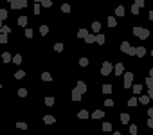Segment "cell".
Masks as SVG:
<instances>
[{"label":"cell","instance_id":"obj_1","mask_svg":"<svg viewBox=\"0 0 153 135\" xmlns=\"http://www.w3.org/2000/svg\"><path fill=\"white\" fill-rule=\"evenodd\" d=\"M133 34H135L139 40H148V38H150V31L144 29V27H133Z\"/></svg>","mask_w":153,"mask_h":135},{"label":"cell","instance_id":"obj_2","mask_svg":"<svg viewBox=\"0 0 153 135\" xmlns=\"http://www.w3.org/2000/svg\"><path fill=\"white\" fill-rule=\"evenodd\" d=\"M133 83V72H124V88H132Z\"/></svg>","mask_w":153,"mask_h":135},{"label":"cell","instance_id":"obj_3","mask_svg":"<svg viewBox=\"0 0 153 135\" xmlns=\"http://www.w3.org/2000/svg\"><path fill=\"white\" fill-rule=\"evenodd\" d=\"M112 70H114V65H112L110 61H105V63H103V67H101V74H103V76H108Z\"/></svg>","mask_w":153,"mask_h":135},{"label":"cell","instance_id":"obj_4","mask_svg":"<svg viewBox=\"0 0 153 135\" xmlns=\"http://www.w3.org/2000/svg\"><path fill=\"white\" fill-rule=\"evenodd\" d=\"M27 7V0H13L11 2V9H22Z\"/></svg>","mask_w":153,"mask_h":135},{"label":"cell","instance_id":"obj_5","mask_svg":"<svg viewBox=\"0 0 153 135\" xmlns=\"http://www.w3.org/2000/svg\"><path fill=\"white\" fill-rule=\"evenodd\" d=\"M114 72H115V76L124 74V65H122V63H117V65H114Z\"/></svg>","mask_w":153,"mask_h":135},{"label":"cell","instance_id":"obj_6","mask_svg":"<svg viewBox=\"0 0 153 135\" xmlns=\"http://www.w3.org/2000/svg\"><path fill=\"white\" fill-rule=\"evenodd\" d=\"M144 54H146V49L144 47H135V56L137 58H144Z\"/></svg>","mask_w":153,"mask_h":135},{"label":"cell","instance_id":"obj_7","mask_svg":"<svg viewBox=\"0 0 153 135\" xmlns=\"http://www.w3.org/2000/svg\"><path fill=\"white\" fill-rule=\"evenodd\" d=\"M130 49H132V45H130L128 41H122V43H121V51H122L124 54H128V52H130Z\"/></svg>","mask_w":153,"mask_h":135},{"label":"cell","instance_id":"obj_8","mask_svg":"<svg viewBox=\"0 0 153 135\" xmlns=\"http://www.w3.org/2000/svg\"><path fill=\"white\" fill-rule=\"evenodd\" d=\"M105 117V112L103 110H96V112H92V119H103Z\"/></svg>","mask_w":153,"mask_h":135},{"label":"cell","instance_id":"obj_9","mask_svg":"<svg viewBox=\"0 0 153 135\" xmlns=\"http://www.w3.org/2000/svg\"><path fill=\"white\" fill-rule=\"evenodd\" d=\"M105 41H106V36H105V34H97V36H96V43L105 45Z\"/></svg>","mask_w":153,"mask_h":135},{"label":"cell","instance_id":"obj_10","mask_svg":"<svg viewBox=\"0 0 153 135\" xmlns=\"http://www.w3.org/2000/svg\"><path fill=\"white\" fill-rule=\"evenodd\" d=\"M72 101H81V92H79L77 88L72 90Z\"/></svg>","mask_w":153,"mask_h":135},{"label":"cell","instance_id":"obj_11","mask_svg":"<svg viewBox=\"0 0 153 135\" xmlns=\"http://www.w3.org/2000/svg\"><path fill=\"white\" fill-rule=\"evenodd\" d=\"M76 88L81 92V94H85V92H86V85H85V81H77V87H76Z\"/></svg>","mask_w":153,"mask_h":135},{"label":"cell","instance_id":"obj_12","mask_svg":"<svg viewBox=\"0 0 153 135\" xmlns=\"http://www.w3.org/2000/svg\"><path fill=\"white\" fill-rule=\"evenodd\" d=\"M43 123H45V124H54L56 119H54L52 115H45V117H43Z\"/></svg>","mask_w":153,"mask_h":135},{"label":"cell","instance_id":"obj_13","mask_svg":"<svg viewBox=\"0 0 153 135\" xmlns=\"http://www.w3.org/2000/svg\"><path fill=\"white\" fill-rule=\"evenodd\" d=\"M86 36H88V31H86V29H79V31H77V38H83V40H85Z\"/></svg>","mask_w":153,"mask_h":135},{"label":"cell","instance_id":"obj_14","mask_svg":"<svg viewBox=\"0 0 153 135\" xmlns=\"http://www.w3.org/2000/svg\"><path fill=\"white\" fill-rule=\"evenodd\" d=\"M54 103H56V99H54L52 96H47V97H45V104H47V106H52Z\"/></svg>","mask_w":153,"mask_h":135},{"label":"cell","instance_id":"obj_15","mask_svg":"<svg viewBox=\"0 0 153 135\" xmlns=\"http://www.w3.org/2000/svg\"><path fill=\"white\" fill-rule=\"evenodd\" d=\"M18 25H20V27H25V25H27V16H20V18H18Z\"/></svg>","mask_w":153,"mask_h":135},{"label":"cell","instance_id":"obj_16","mask_svg":"<svg viewBox=\"0 0 153 135\" xmlns=\"http://www.w3.org/2000/svg\"><path fill=\"white\" fill-rule=\"evenodd\" d=\"M24 77H25V72L24 70H16L14 72V79H24Z\"/></svg>","mask_w":153,"mask_h":135},{"label":"cell","instance_id":"obj_17","mask_svg":"<svg viewBox=\"0 0 153 135\" xmlns=\"http://www.w3.org/2000/svg\"><path fill=\"white\" fill-rule=\"evenodd\" d=\"M101 90H103V94H112V90H114V88H112V85H103V88H101Z\"/></svg>","mask_w":153,"mask_h":135},{"label":"cell","instance_id":"obj_18","mask_svg":"<svg viewBox=\"0 0 153 135\" xmlns=\"http://www.w3.org/2000/svg\"><path fill=\"white\" fill-rule=\"evenodd\" d=\"M121 123H122V124H128V123H130V115H128V113H121Z\"/></svg>","mask_w":153,"mask_h":135},{"label":"cell","instance_id":"obj_19","mask_svg":"<svg viewBox=\"0 0 153 135\" xmlns=\"http://www.w3.org/2000/svg\"><path fill=\"white\" fill-rule=\"evenodd\" d=\"M139 103H141V104H148V103H150V96H141V97H139Z\"/></svg>","mask_w":153,"mask_h":135},{"label":"cell","instance_id":"obj_20","mask_svg":"<svg viewBox=\"0 0 153 135\" xmlns=\"http://www.w3.org/2000/svg\"><path fill=\"white\" fill-rule=\"evenodd\" d=\"M115 16H124V7H122V5H119V7L115 9Z\"/></svg>","mask_w":153,"mask_h":135},{"label":"cell","instance_id":"obj_21","mask_svg":"<svg viewBox=\"0 0 153 135\" xmlns=\"http://www.w3.org/2000/svg\"><path fill=\"white\" fill-rule=\"evenodd\" d=\"M2 60H4V63H9L13 58H11V54H9V52H4V54H2Z\"/></svg>","mask_w":153,"mask_h":135},{"label":"cell","instance_id":"obj_22","mask_svg":"<svg viewBox=\"0 0 153 135\" xmlns=\"http://www.w3.org/2000/svg\"><path fill=\"white\" fill-rule=\"evenodd\" d=\"M94 41H96V36H94V34H90V33H88V36L85 38V43H94Z\"/></svg>","mask_w":153,"mask_h":135},{"label":"cell","instance_id":"obj_23","mask_svg":"<svg viewBox=\"0 0 153 135\" xmlns=\"http://www.w3.org/2000/svg\"><path fill=\"white\" fill-rule=\"evenodd\" d=\"M47 33H49V25H45V24H43V25L40 27V34H41V36H45Z\"/></svg>","mask_w":153,"mask_h":135},{"label":"cell","instance_id":"obj_24","mask_svg":"<svg viewBox=\"0 0 153 135\" xmlns=\"http://www.w3.org/2000/svg\"><path fill=\"white\" fill-rule=\"evenodd\" d=\"M115 25H117V20L114 16H108V27H115Z\"/></svg>","mask_w":153,"mask_h":135},{"label":"cell","instance_id":"obj_25","mask_svg":"<svg viewBox=\"0 0 153 135\" xmlns=\"http://www.w3.org/2000/svg\"><path fill=\"white\" fill-rule=\"evenodd\" d=\"M13 63H14V65H20V63H22V56H20V54L13 56Z\"/></svg>","mask_w":153,"mask_h":135},{"label":"cell","instance_id":"obj_26","mask_svg":"<svg viewBox=\"0 0 153 135\" xmlns=\"http://www.w3.org/2000/svg\"><path fill=\"white\" fill-rule=\"evenodd\" d=\"M41 79H43V81H52V76H50L49 72H43V74H41Z\"/></svg>","mask_w":153,"mask_h":135},{"label":"cell","instance_id":"obj_27","mask_svg":"<svg viewBox=\"0 0 153 135\" xmlns=\"http://www.w3.org/2000/svg\"><path fill=\"white\" fill-rule=\"evenodd\" d=\"M77 117H79V119H88V112H86V110H81V112L77 113Z\"/></svg>","mask_w":153,"mask_h":135},{"label":"cell","instance_id":"obj_28","mask_svg":"<svg viewBox=\"0 0 153 135\" xmlns=\"http://www.w3.org/2000/svg\"><path fill=\"white\" fill-rule=\"evenodd\" d=\"M137 103H139L137 97H132V99H128V106H137Z\"/></svg>","mask_w":153,"mask_h":135},{"label":"cell","instance_id":"obj_29","mask_svg":"<svg viewBox=\"0 0 153 135\" xmlns=\"http://www.w3.org/2000/svg\"><path fill=\"white\" fill-rule=\"evenodd\" d=\"M99 29H101V24H99V22H94V24H92V31H94V33H97Z\"/></svg>","mask_w":153,"mask_h":135},{"label":"cell","instance_id":"obj_30","mask_svg":"<svg viewBox=\"0 0 153 135\" xmlns=\"http://www.w3.org/2000/svg\"><path fill=\"white\" fill-rule=\"evenodd\" d=\"M142 92V85H133V94H141Z\"/></svg>","mask_w":153,"mask_h":135},{"label":"cell","instance_id":"obj_31","mask_svg":"<svg viewBox=\"0 0 153 135\" xmlns=\"http://www.w3.org/2000/svg\"><path fill=\"white\" fill-rule=\"evenodd\" d=\"M0 31H2L4 34H9V33H11V27H9V25H2V27H0Z\"/></svg>","mask_w":153,"mask_h":135},{"label":"cell","instance_id":"obj_32","mask_svg":"<svg viewBox=\"0 0 153 135\" xmlns=\"http://www.w3.org/2000/svg\"><path fill=\"white\" fill-rule=\"evenodd\" d=\"M103 130L105 132H112V124L110 123H103Z\"/></svg>","mask_w":153,"mask_h":135},{"label":"cell","instance_id":"obj_33","mask_svg":"<svg viewBox=\"0 0 153 135\" xmlns=\"http://www.w3.org/2000/svg\"><path fill=\"white\" fill-rule=\"evenodd\" d=\"M7 16H9V13H7L5 9H0V18H2V20H5Z\"/></svg>","mask_w":153,"mask_h":135},{"label":"cell","instance_id":"obj_34","mask_svg":"<svg viewBox=\"0 0 153 135\" xmlns=\"http://www.w3.org/2000/svg\"><path fill=\"white\" fill-rule=\"evenodd\" d=\"M33 11H34V15H40V11H41V5H40V4H34Z\"/></svg>","mask_w":153,"mask_h":135},{"label":"cell","instance_id":"obj_35","mask_svg":"<svg viewBox=\"0 0 153 135\" xmlns=\"http://www.w3.org/2000/svg\"><path fill=\"white\" fill-rule=\"evenodd\" d=\"M146 85H148V88H151V87H153V76L146 77Z\"/></svg>","mask_w":153,"mask_h":135},{"label":"cell","instance_id":"obj_36","mask_svg":"<svg viewBox=\"0 0 153 135\" xmlns=\"http://www.w3.org/2000/svg\"><path fill=\"white\" fill-rule=\"evenodd\" d=\"M61 11H63V13H70V5H69V4H63V5H61Z\"/></svg>","mask_w":153,"mask_h":135},{"label":"cell","instance_id":"obj_37","mask_svg":"<svg viewBox=\"0 0 153 135\" xmlns=\"http://www.w3.org/2000/svg\"><path fill=\"white\" fill-rule=\"evenodd\" d=\"M41 5L43 7H50L52 5V0H41Z\"/></svg>","mask_w":153,"mask_h":135},{"label":"cell","instance_id":"obj_38","mask_svg":"<svg viewBox=\"0 0 153 135\" xmlns=\"http://www.w3.org/2000/svg\"><path fill=\"white\" fill-rule=\"evenodd\" d=\"M137 132H139V130H137V126H135V124H132V126H130V133H132V135H137Z\"/></svg>","mask_w":153,"mask_h":135},{"label":"cell","instance_id":"obj_39","mask_svg":"<svg viewBox=\"0 0 153 135\" xmlns=\"http://www.w3.org/2000/svg\"><path fill=\"white\" fill-rule=\"evenodd\" d=\"M139 11H141V7H137V5L133 4V5H132V13H133V15H139Z\"/></svg>","mask_w":153,"mask_h":135},{"label":"cell","instance_id":"obj_40","mask_svg":"<svg viewBox=\"0 0 153 135\" xmlns=\"http://www.w3.org/2000/svg\"><path fill=\"white\" fill-rule=\"evenodd\" d=\"M54 51L61 52V51H63V43H56V45H54Z\"/></svg>","mask_w":153,"mask_h":135},{"label":"cell","instance_id":"obj_41","mask_svg":"<svg viewBox=\"0 0 153 135\" xmlns=\"http://www.w3.org/2000/svg\"><path fill=\"white\" fill-rule=\"evenodd\" d=\"M79 65H81V67H86V65H88V60H86V58H81V60H79Z\"/></svg>","mask_w":153,"mask_h":135},{"label":"cell","instance_id":"obj_42","mask_svg":"<svg viewBox=\"0 0 153 135\" xmlns=\"http://www.w3.org/2000/svg\"><path fill=\"white\" fill-rule=\"evenodd\" d=\"M18 96H20V97H25V96H27V90H25V88H20V90H18Z\"/></svg>","mask_w":153,"mask_h":135},{"label":"cell","instance_id":"obj_43","mask_svg":"<svg viewBox=\"0 0 153 135\" xmlns=\"http://www.w3.org/2000/svg\"><path fill=\"white\" fill-rule=\"evenodd\" d=\"M0 43H7V34H0Z\"/></svg>","mask_w":153,"mask_h":135},{"label":"cell","instance_id":"obj_44","mask_svg":"<svg viewBox=\"0 0 153 135\" xmlns=\"http://www.w3.org/2000/svg\"><path fill=\"white\" fill-rule=\"evenodd\" d=\"M16 126H18V128H20V130H27V124H25V123H18V124H16Z\"/></svg>","mask_w":153,"mask_h":135},{"label":"cell","instance_id":"obj_45","mask_svg":"<svg viewBox=\"0 0 153 135\" xmlns=\"http://www.w3.org/2000/svg\"><path fill=\"white\" fill-rule=\"evenodd\" d=\"M25 36L27 38H33V29H25Z\"/></svg>","mask_w":153,"mask_h":135},{"label":"cell","instance_id":"obj_46","mask_svg":"<svg viewBox=\"0 0 153 135\" xmlns=\"http://www.w3.org/2000/svg\"><path fill=\"white\" fill-rule=\"evenodd\" d=\"M105 106H114V101L112 99H105Z\"/></svg>","mask_w":153,"mask_h":135},{"label":"cell","instance_id":"obj_47","mask_svg":"<svg viewBox=\"0 0 153 135\" xmlns=\"http://www.w3.org/2000/svg\"><path fill=\"white\" fill-rule=\"evenodd\" d=\"M135 5H137V7H142V5H144V0H135Z\"/></svg>","mask_w":153,"mask_h":135},{"label":"cell","instance_id":"obj_48","mask_svg":"<svg viewBox=\"0 0 153 135\" xmlns=\"http://www.w3.org/2000/svg\"><path fill=\"white\" fill-rule=\"evenodd\" d=\"M148 128H153V117L148 119Z\"/></svg>","mask_w":153,"mask_h":135},{"label":"cell","instance_id":"obj_49","mask_svg":"<svg viewBox=\"0 0 153 135\" xmlns=\"http://www.w3.org/2000/svg\"><path fill=\"white\" fill-rule=\"evenodd\" d=\"M148 96H150V99H153V87L148 90Z\"/></svg>","mask_w":153,"mask_h":135},{"label":"cell","instance_id":"obj_50","mask_svg":"<svg viewBox=\"0 0 153 135\" xmlns=\"http://www.w3.org/2000/svg\"><path fill=\"white\" fill-rule=\"evenodd\" d=\"M148 115H150V117H153V108H150V110H148Z\"/></svg>","mask_w":153,"mask_h":135},{"label":"cell","instance_id":"obj_51","mask_svg":"<svg viewBox=\"0 0 153 135\" xmlns=\"http://www.w3.org/2000/svg\"><path fill=\"white\" fill-rule=\"evenodd\" d=\"M150 20H153V11H150Z\"/></svg>","mask_w":153,"mask_h":135},{"label":"cell","instance_id":"obj_52","mask_svg":"<svg viewBox=\"0 0 153 135\" xmlns=\"http://www.w3.org/2000/svg\"><path fill=\"white\" fill-rule=\"evenodd\" d=\"M2 25H4V20H2V18H0V27H2Z\"/></svg>","mask_w":153,"mask_h":135},{"label":"cell","instance_id":"obj_53","mask_svg":"<svg viewBox=\"0 0 153 135\" xmlns=\"http://www.w3.org/2000/svg\"><path fill=\"white\" fill-rule=\"evenodd\" d=\"M150 76H153V68H150Z\"/></svg>","mask_w":153,"mask_h":135},{"label":"cell","instance_id":"obj_54","mask_svg":"<svg viewBox=\"0 0 153 135\" xmlns=\"http://www.w3.org/2000/svg\"><path fill=\"white\" fill-rule=\"evenodd\" d=\"M7 2H13V0H7Z\"/></svg>","mask_w":153,"mask_h":135},{"label":"cell","instance_id":"obj_55","mask_svg":"<svg viewBox=\"0 0 153 135\" xmlns=\"http://www.w3.org/2000/svg\"><path fill=\"white\" fill-rule=\"evenodd\" d=\"M36 2H41V0H36Z\"/></svg>","mask_w":153,"mask_h":135},{"label":"cell","instance_id":"obj_56","mask_svg":"<svg viewBox=\"0 0 153 135\" xmlns=\"http://www.w3.org/2000/svg\"><path fill=\"white\" fill-rule=\"evenodd\" d=\"M151 56H153V51H151Z\"/></svg>","mask_w":153,"mask_h":135}]
</instances>
